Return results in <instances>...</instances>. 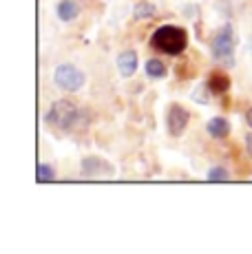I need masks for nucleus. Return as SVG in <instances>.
<instances>
[{
	"instance_id": "nucleus-1",
	"label": "nucleus",
	"mask_w": 252,
	"mask_h": 254,
	"mask_svg": "<svg viewBox=\"0 0 252 254\" xmlns=\"http://www.w3.org/2000/svg\"><path fill=\"white\" fill-rule=\"evenodd\" d=\"M151 47L166 56H182L188 47V33L175 24H164V27L155 29V33L151 36Z\"/></svg>"
},
{
	"instance_id": "nucleus-2",
	"label": "nucleus",
	"mask_w": 252,
	"mask_h": 254,
	"mask_svg": "<svg viewBox=\"0 0 252 254\" xmlns=\"http://www.w3.org/2000/svg\"><path fill=\"white\" fill-rule=\"evenodd\" d=\"M45 122L49 126H56V128L71 130V128H75V126H84L86 115H84V111L77 109V104H73V102L58 100L51 104L49 113L45 115Z\"/></svg>"
},
{
	"instance_id": "nucleus-3",
	"label": "nucleus",
	"mask_w": 252,
	"mask_h": 254,
	"mask_svg": "<svg viewBox=\"0 0 252 254\" xmlns=\"http://www.w3.org/2000/svg\"><path fill=\"white\" fill-rule=\"evenodd\" d=\"M235 49H237V33L232 29V24H224L221 29H217L210 42V51L215 56V60L224 62L226 66L235 64Z\"/></svg>"
},
{
	"instance_id": "nucleus-4",
	"label": "nucleus",
	"mask_w": 252,
	"mask_h": 254,
	"mask_svg": "<svg viewBox=\"0 0 252 254\" xmlns=\"http://www.w3.org/2000/svg\"><path fill=\"white\" fill-rule=\"evenodd\" d=\"M53 82L66 93H75L84 86L86 75L75 64H60L53 73Z\"/></svg>"
},
{
	"instance_id": "nucleus-5",
	"label": "nucleus",
	"mask_w": 252,
	"mask_h": 254,
	"mask_svg": "<svg viewBox=\"0 0 252 254\" xmlns=\"http://www.w3.org/2000/svg\"><path fill=\"white\" fill-rule=\"evenodd\" d=\"M188 111L184 109L182 104H171V109H168V115H166V126H168V133L171 135H182L184 130H186L188 126Z\"/></svg>"
},
{
	"instance_id": "nucleus-6",
	"label": "nucleus",
	"mask_w": 252,
	"mask_h": 254,
	"mask_svg": "<svg viewBox=\"0 0 252 254\" xmlns=\"http://www.w3.org/2000/svg\"><path fill=\"white\" fill-rule=\"evenodd\" d=\"M113 175V168H111L109 162L100 157H84L82 159V177H89V179H95V177H111Z\"/></svg>"
},
{
	"instance_id": "nucleus-7",
	"label": "nucleus",
	"mask_w": 252,
	"mask_h": 254,
	"mask_svg": "<svg viewBox=\"0 0 252 254\" xmlns=\"http://www.w3.org/2000/svg\"><path fill=\"white\" fill-rule=\"evenodd\" d=\"M118 71L122 77H133L137 71V53L135 51H124L118 56Z\"/></svg>"
},
{
	"instance_id": "nucleus-8",
	"label": "nucleus",
	"mask_w": 252,
	"mask_h": 254,
	"mask_svg": "<svg viewBox=\"0 0 252 254\" xmlns=\"http://www.w3.org/2000/svg\"><path fill=\"white\" fill-rule=\"evenodd\" d=\"M208 89H210V95H224V93L230 89V77L221 71H212L208 75Z\"/></svg>"
},
{
	"instance_id": "nucleus-9",
	"label": "nucleus",
	"mask_w": 252,
	"mask_h": 254,
	"mask_svg": "<svg viewBox=\"0 0 252 254\" xmlns=\"http://www.w3.org/2000/svg\"><path fill=\"white\" fill-rule=\"evenodd\" d=\"M56 13L62 22H71L80 16V4H77L75 0H60L56 7Z\"/></svg>"
},
{
	"instance_id": "nucleus-10",
	"label": "nucleus",
	"mask_w": 252,
	"mask_h": 254,
	"mask_svg": "<svg viewBox=\"0 0 252 254\" xmlns=\"http://www.w3.org/2000/svg\"><path fill=\"white\" fill-rule=\"evenodd\" d=\"M206 130H208L210 137L221 139V137H226V135L230 133V124H228L226 117H212V120L206 124Z\"/></svg>"
},
{
	"instance_id": "nucleus-11",
	"label": "nucleus",
	"mask_w": 252,
	"mask_h": 254,
	"mask_svg": "<svg viewBox=\"0 0 252 254\" xmlns=\"http://www.w3.org/2000/svg\"><path fill=\"white\" fill-rule=\"evenodd\" d=\"M155 13H157V7H155L153 2H137L133 7V18L135 20H151L155 18Z\"/></svg>"
},
{
	"instance_id": "nucleus-12",
	"label": "nucleus",
	"mask_w": 252,
	"mask_h": 254,
	"mask_svg": "<svg viewBox=\"0 0 252 254\" xmlns=\"http://www.w3.org/2000/svg\"><path fill=\"white\" fill-rule=\"evenodd\" d=\"M144 69H146V75L153 77V80H162V77H166V73H168L166 64H164L162 60H155V58L146 62V66H144Z\"/></svg>"
},
{
	"instance_id": "nucleus-13",
	"label": "nucleus",
	"mask_w": 252,
	"mask_h": 254,
	"mask_svg": "<svg viewBox=\"0 0 252 254\" xmlns=\"http://www.w3.org/2000/svg\"><path fill=\"white\" fill-rule=\"evenodd\" d=\"M36 179H38V184H49L56 179V170H53V166L49 164H38V170H36Z\"/></svg>"
},
{
	"instance_id": "nucleus-14",
	"label": "nucleus",
	"mask_w": 252,
	"mask_h": 254,
	"mask_svg": "<svg viewBox=\"0 0 252 254\" xmlns=\"http://www.w3.org/2000/svg\"><path fill=\"white\" fill-rule=\"evenodd\" d=\"M208 182H228L230 179V173L224 168V166H215V168L208 170Z\"/></svg>"
},
{
	"instance_id": "nucleus-15",
	"label": "nucleus",
	"mask_w": 252,
	"mask_h": 254,
	"mask_svg": "<svg viewBox=\"0 0 252 254\" xmlns=\"http://www.w3.org/2000/svg\"><path fill=\"white\" fill-rule=\"evenodd\" d=\"M206 93H210V89H208V84H201V86H197L195 91H192V100L195 102H199V104H208L210 102V97H206Z\"/></svg>"
},
{
	"instance_id": "nucleus-16",
	"label": "nucleus",
	"mask_w": 252,
	"mask_h": 254,
	"mask_svg": "<svg viewBox=\"0 0 252 254\" xmlns=\"http://www.w3.org/2000/svg\"><path fill=\"white\" fill-rule=\"evenodd\" d=\"M246 148H248V153L252 155V133L246 135Z\"/></svg>"
},
{
	"instance_id": "nucleus-17",
	"label": "nucleus",
	"mask_w": 252,
	"mask_h": 254,
	"mask_svg": "<svg viewBox=\"0 0 252 254\" xmlns=\"http://www.w3.org/2000/svg\"><path fill=\"white\" fill-rule=\"evenodd\" d=\"M246 122H248V126L252 128V109H248V111H246Z\"/></svg>"
}]
</instances>
